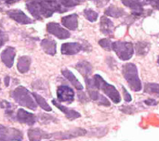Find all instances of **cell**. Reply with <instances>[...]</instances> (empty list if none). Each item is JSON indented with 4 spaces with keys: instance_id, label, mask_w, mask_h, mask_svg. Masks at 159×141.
Listing matches in <instances>:
<instances>
[{
    "instance_id": "obj_1",
    "label": "cell",
    "mask_w": 159,
    "mask_h": 141,
    "mask_svg": "<svg viewBox=\"0 0 159 141\" xmlns=\"http://www.w3.org/2000/svg\"><path fill=\"white\" fill-rule=\"evenodd\" d=\"M85 0H27L26 7L37 20L48 18L55 12L63 13Z\"/></svg>"
},
{
    "instance_id": "obj_2",
    "label": "cell",
    "mask_w": 159,
    "mask_h": 141,
    "mask_svg": "<svg viewBox=\"0 0 159 141\" xmlns=\"http://www.w3.org/2000/svg\"><path fill=\"white\" fill-rule=\"evenodd\" d=\"M123 75L129 85L130 88L135 91L139 92L142 90V83L138 75V69L134 63H127L123 66L122 70Z\"/></svg>"
},
{
    "instance_id": "obj_3",
    "label": "cell",
    "mask_w": 159,
    "mask_h": 141,
    "mask_svg": "<svg viewBox=\"0 0 159 141\" xmlns=\"http://www.w3.org/2000/svg\"><path fill=\"white\" fill-rule=\"evenodd\" d=\"M92 81H93V84L96 86V88L98 90H100V89L102 90L104 92V94H106L114 103L117 104L121 101V97H120V94L118 93L117 89L115 86H113L112 85L106 83L101 75L95 74L92 78Z\"/></svg>"
},
{
    "instance_id": "obj_4",
    "label": "cell",
    "mask_w": 159,
    "mask_h": 141,
    "mask_svg": "<svg viewBox=\"0 0 159 141\" xmlns=\"http://www.w3.org/2000/svg\"><path fill=\"white\" fill-rule=\"evenodd\" d=\"M12 98L14 99V100L26 108H29L33 111H34L36 109V103L34 102V100L32 98V95L30 94V92L23 86H19L17 87L13 92H12Z\"/></svg>"
},
{
    "instance_id": "obj_5",
    "label": "cell",
    "mask_w": 159,
    "mask_h": 141,
    "mask_svg": "<svg viewBox=\"0 0 159 141\" xmlns=\"http://www.w3.org/2000/svg\"><path fill=\"white\" fill-rule=\"evenodd\" d=\"M112 49L116 52V56L122 60H129L132 58L134 53L133 44L129 42L116 41L113 43Z\"/></svg>"
},
{
    "instance_id": "obj_6",
    "label": "cell",
    "mask_w": 159,
    "mask_h": 141,
    "mask_svg": "<svg viewBox=\"0 0 159 141\" xmlns=\"http://www.w3.org/2000/svg\"><path fill=\"white\" fill-rule=\"evenodd\" d=\"M22 140V133L15 128L6 127L0 125V141Z\"/></svg>"
},
{
    "instance_id": "obj_7",
    "label": "cell",
    "mask_w": 159,
    "mask_h": 141,
    "mask_svg": "<svg viewBox=\"0 0 159 141\" xmlns=\"http://www.w3.org/2000/svg\"><path fill=\"white\" fill-rule=\"evenodd\" d=\"M87 134V131L83 128H75L72 130H68L65 132H57L54 134H51V138H54L59 140H64V139H75L78 137L85 136Z\"/></svg>"
},
{
    "instance_id": "obj_8",
    "label": "cell",
    "mask_w": 159,
    "mask_h": 141,
    "mask_svg": "<svg viewBox=\"0 0 159 141\" xmlns=\"http://www.w3.org/2000/svg\"><path fill=\"white\" fill-rule=\"evenodd\" d=\"M121 1L126 7L130 8L131 14L134 18L145 16L144 13L146 10L143 9V6L140 2V0H121Z\"/></svg>"
},
{
    "instance_id": "obj_9",
    "label": "cell",
    "mask_w": 159,
    "mask_h": 141,
    "mask_svg": "<svg viewBox=\"0 0 159 141\" xmlns=\"http://www.w3.org/2000/svg\"><path fill=\"white\" fill-rule=\"evenodd\" d=\"M47 31L49 33L55 35L56 37H58L60 39H66V38H69L70 35H71L70 33L66 29L62 28L60 24H58L56 22H49V23H48Z\"/></svg>"
},
{
    "instance_id": "obj_10",
    "label": "cell",
    "mask_w": 159,
    "mask_h": 141,
    "mask_svg": "<svg viewBox=\"0 0 159 141\" xmlns=\"http://www.w3.org/2000/svg\"><path fill=\"white\" fill-rule=\"evenodd\" d=\"M57 96L59 101L71 103L75 99V93L72 88L67 86H61L57 89Z\"/></svg>"
},
{
    "instance_id": "obj_11",
    "label": "cell",
    "mask_w": 159,
    "mask_h": 141,
    "mask_svg": "<svg viewBox=\"0 0 159 141\" xmlns=\"http://www.w3.org/2000/svg\"><path fill=\"white\" fill-rule=\"evenodd\" d=\"M7 14L8 15V17L12 20H14L15 21L20 23V24H29L32 23V20L29 19V17L22 12L20 9H12V10H7Z\"/></svg>"
},
{
    "instance_id": "obj_12",
    "label": "cell",
    "mask_w": 159,
    "mask_h": 141,
    "mask_svg": "<svg viewBox=\"0 0 159 141\" xmlns=\"http://www.w3.org/2000/svg\"><path fill=\"white\" fill-rule=\"evenodd\" d=\"M100 28H101V32L105 34L108 35L110 37L114 36V31H115V26L113 21L108 19L105 16H102L101 18V23H100Z\"/></svg>"
},
{
    "instance_id": "obj_13",
    "label": "cell",
    "mask_w": 159,
    "mask_h": 141,
    "mask_svg": "<svg viewBox=\"0 0 159 141\" xmlns=\"http://www.w3.org/2000/svg\"><path fill=\"white\" fill-rule=\"evenodd\" d=\"M83 46L79 43H64L61 46V53L63 55H75L80 52Z\"/></svg>"
},
{
    "instance_id": "obj_14",
    "label": "cell",
    "mask_w": 159,
    "mask_h": 141,
    "mask_svg": "<svg viewBox=\"0 0 159 141\" xmlns=\"http://www.w3.org/2000/svg\"><path fill=\"white\" fill-rule=\"evenodd\" d=\"M17 119L19 122L22 123V124H26L29 126H33L35 123V116L22 109H20L17 112Z\"/></svg>"
},
{
    "instance_id": "obj_15",
    "label": "cell",
    "mask_w": 159,
    "mask_h": 141,
    "mask_svg": "<svg viewBox=\"0 0 159 141\" xmlns=\"http://www.w3.org/2000/svg\"><path fill=\"white\" fill-rule=\"evenodd\" d=\"M14 59H15V48L11 46H7L1 53V59L5 63V65L8 68L12 67Z\"/></svg>"
},
{
    "instance_id": "obj_16",
    "label": "cell",
    "mask_w": 159,
    "mask_h": 141,
    "mask_svg": "<svg viewBox=\"0 0 159 141\" xmlns=\"http://www.w3.org/2000/svg\"><path fill=\"white\" fill-rule=\"evenodd\" d=\"M28 138L30 141H40L41 139H48L51 138V134H48L39 128L30 129L28 131Z\"/></svg>"
},
{
    "instance_id": "obj_17",
    "label": "cell",
    "mask_w": 159,
    "mask_h": 141,
    "mask_svg": "<svg viewBox=\"0 0 159 141\" xmlns=\"http://www.w3.org/2000/svg\"><path fill=\"white\" fill-rule=\"evenodd\" d=\"M61 23L70 30H76L78 26V16L76 14H71L61 19Z\"/></svg>"
},
{
    "instance_id": "obj_18",
    "label": "cell",
    "mask_w": 159,
    "mask_h": 141,
    "mask_svg": "<svg viewBox=\"0 0 159 141\" xmlns=\"http://www.w3.org/2000/svg\"><path fill=\"white\" fill-rule=\"evenodd\" d=\"M41 46L43 50L48 55L56 54V42L51 38H45L41 41Z\"/></svg>"
},
{
    "instance_id": "obj_19",
    "label": "cell",
    "mask_w": 159,
    "mask_h": 141,
    "mask_svg": "<svg viewBox=\"0 0 159 141\" xmlns=\"http://www.w3.org/2000/svg\"><path fill=\"white\" fill-rule=\"evenodd\" d=\"M52 103H53L59 110H61V111L65 114V116H66L68 119H70V120H75V119L79 118V117L81 116L79 112H75V111H74V110H70V109H68V108L62 106L61 104H60V103H59L57 100H55V99L52 100Z\"/></svg>"
},
{
    "instance_id": "obj_20",
    "label": "cell",
    "mask_w": 159,
    "mask_h": 141,
    "mask_svg": "<svg viewBox=\"0 0 159 141\" xmlns=\"http://www.w3.org/2000/svg\"><path fill=\"white\" fill-rule=\"evenodd\" d=\"M75 69L84 76L85 79L89 78V76L90 75V73L92 72V66H91V64L89 62L86 61V60H83V61L78 62L75 65Z\"/></svg>"
},
{
    "instance_id": "obj_21",
    "label": "cell",
    "mask_w": 159,
    "mask_h": 141,
    "mask_svg": "<svg viewBox=\"0 0 159 141\" xmlns=\"http://www.w3.org/2000/svg\"><path fill=\"white\" fill-rule=\"evenodd\" d=\"M61 73H62V75L77 89V90H82L83 89V86L80 84V82L77 80V78L74 75V73H72V72H70L69 70H67V69H64V70H62L61 71Z\"/></svg>"
},
{
    "instance_id": "obj_22",
    "label": "cell",
    "mask_w": 159,
    "mask_h": 141,
    "mask_svg": "<svg viewBox=\"0 0 159 141\" xmlns=\"http://www.w3.org/2000/svg\"><path fill=\"white\" fill-rule=\"evenodd\" d=\"M30 65H31V59L28 56H22L19 59L17 67L20 73H24L29 71Z\"/></svg>"
},
{
    "instance_id": "obj_23",
    "label": "cell",
    "mask_w": 159,
    "mask_h": 141,
    "mask_svg": "<svg viewBox=\"0 0 159 141\" xmlns=\"http://www.w3.org/2000/svg\"><path fill=\"white\" fill-rule=\"evenodd\" d=\"M135 46H136V48H135L136 53L139 56H144L149 52L150 47H151V44L148 42H145V41H140V42L136 43Z\"/></svg>"
},
{
    "instance_id": "obj_24",
    "label": "cell",
    "mask_w": 159,
    "mask_h": 141,
    "mask_svg": "<svg viewBox=\"0 0 159 141\" xmlns=\"http://www.w3.org/2000/svg\"><path fill=\"white\" fill-rule=\"evenodd\" d=\"M104 13L106 16H110L113 18H120L123 15H125V11L122 8L116 6H110L109 7L106 8Z\"/></svg>"
},
{
    "instance_id": "obj_25",
    "label": "cell",
    "mask_w": 159,
    "mask_h": 141,
    "mask_svg": "<svg viewBox=\"0 0 159 141\" xmlns=\"http://www.w3.org/2000/svg\"><path fill=\"white\" fill-rule=\"evenodd\" d=\"M144 92L159 98V85L155 83H148L144 86Z\"/></svg>"
},
{
    "instance_id": "obj_26",
    "label": "cell",
    "mask_w": 159,
    "mask_h": 141,
    "mask_svg": "<svg viewBox=\"0 0 159 141\" xmlns=\"http://www.w3.org/2000/svg\"><path fill=\"white\" fill-rule=\"evenodd\" d=\"M32 96L34 98V99L36 100L37 104H38L43 110H45V111H47V112H50V111H51L50 106L47 103V101L45 100L44 98H42L41 96H39V95L36 94V93H32Z\"/></svg>"
},
{
    "instance_id": "obj_27",
    "label": "cell",
    "mask_w": 159,
    "mask_h": 141,
    "mask_svg": "<svg viewBox=\"0 0 159 141\" xmlns=\"http://www.w3.org/2000/svg\"><path fill=\"white\" fill-rule=\"evenodd\" d=\"M84 16L86 17V19L88 20H89L91 22H95L98 19V13L90 8H87L84 10Z\"/></svg>"
},
{
    "instance_id": "obj_28",
    "label": "cell",
    "mask_w": 159,
    "mask_h": 141,
    "mask_svg": "<svg viewBox=\"0 0 159 141\" xmlns=\"http://www.w3.org/2000/svg\"><path fill=\"white\" fill-rule=\"evenodd\" d=\"M99 45H100L102 48H104L105 50H108V51L112 50L113 43L111 42V40H110V39H107V38L101 39V40L99 41Z\"/></svg>"
},
{
    "instance_id": "obj_29",
    "label": "cell",
    "mask_w": 159,
    "mask_h": 141,
    "mask_svg": "<svg viewBox=\"0 0 159 141\" xmlns=\"http://www.w3.org/2000/svg\"><path fill=\"white\" fill-rule=\"evenodd\" d=\"M90 1H92L98 7H103L109 3L110 0H90Z\"/></svg>"
},
{
    "instance_id": "obj_30",
    "label": "cell",
    "mask_w": 159,
    "mask_h": 141,
    "mask_svg": "<svg viewBox=\"0 0 159 141\" xmlns=\"http://www.w3.org/2000/svg\"><path fill=\"white\" fill-rule=\"evenodd\" d=\"M7 39H8V37H7V33H5L4 32H2L0 30V46H2L7 41Z\"/></svg>"
},
{
    "instance_id": "obj_31",
    "label": "cell",
    "mask_w": 159,
    "mask_h": 141,
    "mask_svg": "<svg viewBox=\"0 0 159 141\" xmlns=\"http://www.w3.org/2000/svg\"><path fill=\"white\" fill-rule=\"evenodd\" d=\"M122 90H123V96H124V99H125L127 102H130V101L132 100V99H131V96L129 95V93L127 91V89H126L124 86H122Z\"/></svg>"
},
{
    "instance_id": "obj_32",
    "label": "cell",
    "mask_w": 159,
    "mask_h": 141,
    "mask_svg": "<svg viewBox=\"0 0 159 141\" xmlns=\"http://www.w3.org/2000/svg\"><path fill=\"white\" fill-rule=\"evenodd\" d=\"M0 107L3 108V109H8V108L11 107V105H10V103H8L6 100L2 99V100H0Z\"/></svg>"
},
{
    "instance_id": "obj_33",
    "label": "cell",
    "mask_w": 159,
    "mask_h": 141,
    "mask_svg": "<svg viewBox=\"0 0 159 141\" xmlns=\"http://www.w3.org/2000/svg\"><path fill=\"white\" fill-rule=\"evenodd\" d=\"M144 103L147 104V105H149V106H153V105H157L158 104V102L156 101L155 99H146L144 101Z\"/></svg>"
},
{
    "instance_id": "obj_34",
    "label": "cell",
    "mask_w": 159,
    "mask_h": 141,
    "mask_svg": "<svg viewBox=\"0 0 159 141\" xmlns=\"http://www.w3.org/2000/svg\"><path fill=\"white\" fill-rule=\"evenodd\" d=\"M156 0H140V2L143 5H152Z\"/></svg>"
},
{
    "instance_id": "obj_35",
    "label": "cell",
    "mask_w": 159,
    "mask_h": 141,
    "mask_svg": "<svg viewBox=\"0 0 159 141\" xmlns=\"http://www.w3.org/2000/svg\"><path fill=\"white\" fill-rule=\"evenodd\" d=\"M152 6H153V7H154V8H156V9L159 10V0H156V1L152 4Z\"/></svg>"
},
{
    "instance_id": "obj_36",
    "label": "cell",
    "mask_w": 159,
    "mask_h": 141,
    "mask_svg": "<svg viewBox=\"0 0 159 141\" xmlns=\"http://www.w3.org/2000/svg\"><path fill=\"white\" fill-rule=\"evenodd\" d=\"M2 1H4L7 5H11L12 3H15V2H17L19 0H2Z\"/></svg>"
},
{
    "instance_id": "obj_37",
    "label": "cell",
    "mask_w": 159,
    "mask_h": 141,
    "mask_svg": "<svg viewBox=\"0 0 159 141\" xmlns=\"http://www.w3.org/2000/svg\"><path fill=\"white\" fill-rule=\"evenodd\" d=\"M5 84H6V86H7L9 85V77H8V76H7V77H6V79H5Z\"/></svg>"
},
{
    "instance_id": "obj_38",
    "label": "cell",
    "mask_w": 159,
    "mask_h": 141,
    "mask_svg": "<svg viewBox=\"0 0 159 141\" xmlns=\"http://www.w3.org/2000/svg\"><path fill=\"white\" fill-rule=\"evenodd\" d=\"M158 64H159V59H158Z\"/></svg>"
}]
</instances>
